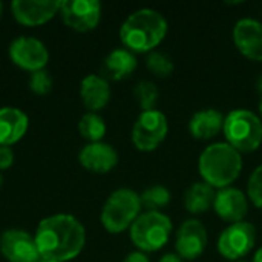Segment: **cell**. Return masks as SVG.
I'll return each instance as SVG.
<instances>
[{"instance_id":"1","label":"cell","mask_w":262,"mask_h":262,"mask_svg":"<svg viewBox=\"0 0 262 262\" xmlns=\"http://www.w3.org/2000/svg\"><path fill=\"white\" fill-rule=\"evenodd\" d=\"M34 238L41 259L68 262L81 253L86 230L75 216L58 213L41 220Z\"/></svg>"},{"instance_id":"2","label":"cell","mask_w":262,"mask_h":262,"mask_svg":"<svg viewBox=\"0 0 262 262\" xmlns=\"http://www.w3.org/2000/svg\"><path fill=\"white\" fill-rule=\"evenodd\" d=\"M167 34V20L155 9L132 12L120 28V38L130 52H152Z\"/></svg>"},{"instance_id":"3","label":"cell","mask_w":262,"mask_h":262,"mask_svg":"<svg viewBox=\"0 0 262 262\" xmlns=\"http://www.w3.org/2000/svg\"><path fill=\"white\" fill-rule=\"evenodd\" d=\"M198 169L204 183L212 187L226 189L239 177L243 158L229 143H213L200 155Z\"/></svg>"},{"instance_id":"4","label":"cell","mask_w":262,"mask_h":262,"mask_svg":"<svg viewBox=\"0 0 262 262\" xmlns=\"http://www.w3.org/2000/svg\"><path fill=\"white\" fill-rule=\"evenodd\" d=\"M226 143L241 152H253L262 143V120L247 109H235L224 118Z\"/></svg>"},{"instance_id":"5","label":"cell","mask_w":262,"mask_h":262,"mask_svg":"<svg viewBox=\"0 0 262 262\" xmlns=\"http://www.w3.org/2000/svg\"><path fill=\"white\" fill-rule=\"evenodd\" d=\"M140 195L130 189H118L111 193L101 210V224L109 233H121L140 216Z\"/></svg>"},{"instance_id":"6","label":"cell","mask_w":262,"mask_h":262,"mask_svg":"<svg viewBox=\"0 0 262 262\" xmlns=\"http://www.w3.org/2000/svg\"><path fill=\"white\" fill-rule=\"evenodd\" d=\"M172 233V221L161 212H144L130 226V239L141 252H157L164 247Z\"/></svg>"},{"instance_id":"7","label":"cell","mask_w":262,"mask_h":262,"mask_svg":"<svg viewBox=\"0 0 262 262\" xmlns=\"http://www.w3.org/2000/svg\"><path fill=\"white\" fill-rule=\"evenodd\" d=\"M169 130L167 118L163 112L154 109L141 112L132 127V141L138 150H155L166 138Z\"/></svg>"},{"instance_id":"8","label":"cell","mask_w":262,"mask_h":262,"mask_svg":"<svg viewBox=\"0 0 262 262\" xmlns=\"http://www.w3.org/2000/svg\"><path fill=\"white\" fill-rule=\"evenodd\" d=\"M256 243V229L253 224L241 221L230 224L218 239L220 253L229 261H238L250 253Z\"/></svg>"},{"instance_id":"9","label":"cell","mask_w":262,"mask_h":262,"mask_svg":"<svg viewBox=\"0 0 262 262\" xmlns=\"http://www.w3.org/2000/svg\"><path fill=\"white\" fill-rule=\"evenodd\" d=\"M58 12L66 26L86 32L100 23L101 5L98 0H61Z\"/></svg>"},{"instance_id":"10","label":"cell","mask_w":262,"mask_h":262,"mask_svg":"<svg viewBox=\"0 0 262 262\" xmlns=\"http://www.w3.org/2000/svg\"><path fill=\"white\" fill-rule=\"evenodd\" d=\"M9 57L14 64L25 71H29L31 74L45 69L49 61L48 48L38 38L25 35L17 37L9 45Z\"/></svg>"},{"instance_id":"11","label":"cell","mask_w":262,"mask_h":262,"mask_svg":"<svg viewBox=\"0 0 262 262\" xmlns=\"http://www.w3.org/2000/svg\"><path fill=\"white\" fill-rule=\"evenodd\" d=\"M0 252L9 262H41L35 238L25 230L9 229L0 236Z\"/></svg>"},{"instance_id":"12","label":"cell","mask_w":262,"mask_h":262,"mask_svg":"<svg viewBox=\"0 0 262 262\" xmlns=\"http://www.w3.org/2000/svg\"><path fill=\"white\" fill-rule=\"evenodd\" d=\"M207 246V230L198 220H186L177 233L175 249L181 259L193 261L200 258Z\"/></svg>"},{"instance_id":"13","label":"cell","mask_w":262,"mask_h":262,"mask_svg":"<svg viewBox=\"0 0 262 262\" xmlns=\"http://www.w3.org/2000/svg\"><path fill=\"white\" fill-rule=\"evenodd\" d=\"M11 9L20 25L40 26L60 11V0H14Z\"/></svg>"},{"instance_id":"14","label":"cell","mask_w":262,"mask_h":262,"mask_svg":"<svg viewBox=\"0 0 262 262\" xmlns=\"http://www.w3.org/2000/svg\"><path fill=\"white\" fill-rule=\"evenodd\" d=\"M233 41L241 54L250 60H262V23L255 18H241L233 28Z\"/></svg>"},{"instance_id":"15","label":"cell","mask_w":262,"mask_h":262,"mask_svg":"<svg viewBox=\"0 0 262 262\" xmlns=\"http://www.w3.org/2000/svg\"><path fill=\"white\" fill-rule=\"evenodd\" d=\"M80 164L94 173H107L118 163L117 150L107 143H89L78 154Z\"/></svg>"},{"instance_id":"16","label":"cell","mask_w":262,"mask_h":262,"mask_svg":"<svg viewBox=\"0 0 262 262\" xmlns=\"http://www.w3.org/2000/svg\"><path fill=\"white\" fill-rule=\"evenodd\" d=\"M213 209L224 221L235 224V223H241L247 215L249 201L244 192H241L239 189L226 187L215 195Z\"/></svg>"},{"instance_id":"17","label":"cell","mask_w":262,"mask_h":262,"mask_svg":"<svg viewBox=\"0 0 262 262\" xmlns=\"http://www.w3.org/2000/svg\"><path fill=\"white\" fill-rule=\"evenodd\" d=\"M28 115L18 107H0V146H12L20 141L28 130Z\"/></svg>"},{"instance_id":"18","label":"cell","mask_w":262,"mask_h":262,"mask_svg":"<svg viewBox=\"0 0 262 262\" xmlns=\"http://www.w3.org/2000/svg\"><path fill=\"white\" fill-rule=\"evenodd\" d=\"M80 97L86 109L91 112L103 109L111 100V86L106 78L97 74H91L81 80Z\"/></svg>"},{"instance_id":"19","label":"cell","mask_w":262,"mask_h":262,"mask_svg":"<svg viewBox=\"0 0 262 262\" xmlns=\"http://www.w3.org/2000/svg\"><path fill=\"white\" fill-rule=\"evenodd\" d=\"M137 57L126 48L114 49L107 54L101 66V77L106 80L120 81L127 78L137 69Z\"/></svg>"},{"instance_id":"20","label":"cell","mask_w":262,"mask_h":262,"mask_svg":"<svg viewBox=\"0 0 262 262\" xmlns=\"http://www.w3.org/2000/svg\"><path fill=\"white\" fill-rule=\"evenodd\" d=\"M224 115L216 109H203L192 115L189 130L196 140H210L223 130Z\"/></svg>"},{"instance_id":"21","label":"cell","mask_w":262,"mask_h":262,"mask_svg":"<svg viewBox=\"0 0 262 262\" xmlns=\"http://www.w3.org/2000/svg\"><path fill=\"white\" fill-rule=\"evenodd\" d=\"M215 195L213 187L207 183H193L184 192V207L190 213H204L213 206Z\"/></svg>"},{"instance_id":"22","label":"cell","mask_w":262,"mask_h":262,"mask_svg":"<svg viewBox=\"0 0 262 262\" xmlns=\"http://www.w3.org/2000/svg\"><path fill=\"white\" fill-rule=\"evenodd\" d=\"M78 132L89 143H98L106 135V123L98 114L88 112L80 118Z\"/></svg>"},{"instance_id":"23","label":"cell","mask_w":262,"mask_h":262,"mask_svg":"<svg viewBox=\"0 0 262 262\" xmlns=\"http://www.w3.org/2000/svg\"><path fill=\"white\" fill-rule=\"evenodd\" d=\"M141 207H146L147 212H160L161 207H166L170 203V192L164 186H152L140 195Z\"/></svg>"},{"instance_id":"24","label":"cell","mask_w":262,"mask_h":262,"mask_svg":"<svg viewBox=\"0 0 262 262\" xmlns=\"http://www.w3.org/2000/svg\"><path fill=\"white\" fill-rule=\"evenodd\" d=\"M134 97H135L138 106L143 109V112H146V111H154L155 109L160 92H158V88H157L155 83L143 80V81H138L135 84Z\"/></svg>"},{"instance_id":"25","label":"cell","mask_w":262,"mask_h":262,"mask_svg":"<svg viewBox=\"0 0 262 262\" xmlns=\"http://www.w3.org/2000/svg\"><path fill=\"white\" fill-rule=\"evenodd\" d=\"M146 66L154 75L161 77V78L169 77L175 69V64H173V60L170 58V55H167L166 52H160V51L149 52V55L146 58Z\"/></svg>"},{"instance_id":"26","label":"cell","mask_w":262,"mask_h":262,"mask_svg":"<svg viewBox=\"0 0 262 262\" xmlns=\"http://www.w3.org/2000/svg\"><path fill=\"white\" fill-rule=\"evenodd\" d=\"M29 89L37 95H46L52 89V77L48 71H35L29 77Z\"/></svg>"},{"instance_id":"27","label":"cell","mask_w":262,"mask_h":262,"mask_svg":"<svg viewBox=\"0 0 262 262\" xmlns=\"http://www.w3.org/2000/svg\"><path fill=\"white\" fill-rule=\"evenodd\" d=\"M247 193L250 201L262 209V164L258 166L253 173L249 178V184H247Z\"/></svg>"},{"instance_id":"28","label":"cell","mask_w":262,"mask_h":262,"mask_svg":"<svg viewBox=\"0 0 262 262\" xmlns=\"http://www.w3.org/2000/svg\"><path fill=\"white\" fill-rule=\"evenodd\" d=\"M12 163H14V152L11 150V147L0 146V170L11 167Z\"/></svg>"},{"instance_id":"29","label":"cell","mask_w":262,"mask_h":262,"mask_svg":"<svg viewBox=\"0 0 262 262\" xmlns=\"http://www.w3.org/2000/svg\"><path fill=\"white\" fill-rule=\"evenodd\" d=\"M123 262H150V261H149V258H147L143 252H132V253H129V255L124 258V261Z\"/></svg>"},{"instance_id":"30","label":"cell","mask_w":262,"mask_h":262,"mask_svg":"<svg viewBox=\"0 0 262 262\" xmlns=\"http://www.w3.org/2000/svg\"><path fill=\"white\" fill-rule=\"evenodd\" d=\"M158 262H183V259L177 253H166Z\"/></svg>"},{"instance_id":"31","label":"cell","mask_w":262,"mask_h":262,"mask_svg":"<svg viewBox=\"0 0 262 262\" xmlns=\"http://www.w3.org/2000/svg\"><path fill=\"white\" fill-rule=\"evenodd\" d=\"M253 262H262V247L256 252L255 258H253Z\"/></svg>"},{"instance_id":"32","label":"cell","mask_w":262,"mask_h":262,"mask_svg":"<svg viewBox=\"0 0 262 262\" xmlns=\"http://www.w3.org/2000/svg\"><path fill=\"white\" fill-rule=\"evenodd\" d=\"M259 114H261V118H262V95H261V100H259Z\"/></svg>"},{"instance_id":"33","label":"cell","mask_w":262,"mask_h":262,"mask_svg":"<svg viewBox=\"0 0 262 262\" xmlns=\"http://www.w3.org/2000/svg\"><path fill=\"white\" fill-rule=\"evenodd\" d=\"M2 184H3V177H2V173H0V189H2Z\"/></svg>"},{"instance_id":"34","label":"cell","mask_w":262,"mask_h":262,"mask_svg":"<svg viewBox=\"0 0 262 262\" xmlns=\"http://www.w3.org/2000/svg\"><path fill=\"white\" fill-rule=\"evenodd\" d=\"M2 11H3V3L0 2V15H2Z\"/></svg>"},{"instance_id":"35","label":"cell","mask_w":262,"mask_h":262,"mask_svg":"<svg viewBox=\"0 0 262 262\" xmlns=\"http://www.w3.org/2000/svg\"><path fill=\"white\" fill-rule=\"evenodd\" d=\"M41 262H60V261H52V259H43Z\"/></svg>"},{"instance_id":"36","label":"cell","mask_w":262,"mask_h":262,"mask_svg":"<svg viewBox=\"0 0 262 262\" xmlns=\"http://www.w3.org/2000/svg\"><path fill=\"white\" fill-rule=\"evenodd\" d=\"M238 262H239V261H238Z\"/></svg>"}]
</instances>
